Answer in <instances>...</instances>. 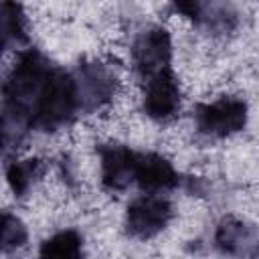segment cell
<instances>
[{"label": "cell", "mask_w": 259, "mask_h": 259, "mask_svg": "<svg viewBox=\"0 0 259 259\" xmlns=\"http://www.w3.org/2000/svg\"><path fill=\"white\" fill-rule=\"evenodd\" d=\"M81 109L77 79L59 67H51L36 93L28 123L38 130H57Z\"/></svg>", "instance_id": "6da1fadb"}, {"label": "cell", "mask_w": 259, "mask_h": 259, "mask_svg": "<svg viewBox=\"0 0 259 259\" xmlns=\"http://www.w3.org/2000/svg\"><path fill=\"white\" fill-rule=\"evenodd\" d=\"M194 119L200 134L210 138H227L245 127L247 103L237 97H221L212 103L198 105Z\"/></svg>", "instance_id": "7a4b0ae2"}, {"label": "cell", "mask_w": 259, "mask_h": 259, "mask_svg": "<svg viewBox=\"0 0 259 259\" xmlns=\"http://www.w3.org/2000/svg\"><path fill=\"white\" fill-rule=\"evenodd\" d=\"M172 219V204L158 192L144 194L127 206L125 227L132 237L150 239L158 235Z\"/></svg>", "instance_id": "3957f363"}, {"label": "cell", "mask_w": 259, "mask_h": 259, "mask_svg": "<svg viewBox=\"0 0 259 259\" xmlns=\"http://www.w3.org/2000/svg\"><path fill=\"white\" fill-rule=\"evenodd\" d=\"M170 55H172V45H170V36L164 28L154 26L144 30L132 49V61L136 71L148 79L164 69H168L170 65Z\"/></svg>", "instance_id": "277c9868"}, {"label": "cell", "mask_w": 259, "mask_h": 259, "mask_svg": "<svg viewBox=\"0 0 259 259\" xmlns=\"http://www.w3.org/2000/svg\"><path fill=\"white\" fill-rule=\"evenodd\" d=\"M180 109V87L174 73L168 69L146 79L144 89V111L158 121L174 117Z\"/></svg>", "instance_id": "5b68a950"}, {"label": "cell", "mask_w": 259, "mask_h": 259, "mask_svg": "<svg viewBox=\"0 0 259 259\" xmlns=\"http://www.w3.org/2000/svg\"><path fill=\"white\" fill-rule=\"evenodd\" d=\"M101 156V182L107 190H123L130 182L136 180V160L130 148L121 144H107L99 148Z\"/></svg>", "instance_id": "8992f818"}, {"label": "cell", "mask_w": 259, "mask_h": 259, "mask_svg": "<svg viewBox=\"0 0 259 259\" xmlns=\"http://www.w3.org/2000/svg\"><path fill=\"white\" fill-rule=\"evenodd\" d=\"M115 79L99 65H83L79 67V77H77V87H79V99H81V109H95L101 103H105L113 89H115Z\"/></svg>", "instance_id": "52a82bcc"}, {"label": "cell", "mask_w": 259, "mask_h": 259, "mask_svg": "<svg viewBox=\"0 0 259 259\" xmlns=\"http://www.w3.org/2000/svg\"><path fill=\"white\" fill-rule=\"evenodd\" d=\"M136 182L142 190L160 192L178 184V174L172 164L158 154H138L136 160Z\"/></svg>", "instance_id": "ba28073f"}, {"label": "cell", "mask_w": 259, "mask_h": 259, "mask_svg": "<svg viewBox=\"0 0 259 259\" xmlns=\"http://www.w3.org/2000/svg\"><path fill=\"white\" fill-rule=\"evenodd\" d=\"M26 16L22 6L14 0H4L2 4V40L4 47L10 49L12 45L18 47L26 42Z\"/></svg>", "instance_id": "9c48e42d"}, {"label": "cell", "mask_w": 259, "mask_h": 259, "mask_svg": "<svg viewBox=\"0 0 259 259\" xmlns=\"http://www.w3.org/2000/svg\"><path fill=\"white\" fill-rule=\"evenodd\" d=\"M81 249H83V239L77 231H61L42 243L40 255L69 259V257H79Z\"/></svg>", "instance_id": "30bf717a"}, {"label": "cell", "mask_w": 259, "mask_h": 259, "mask_svg": "<svg viewBox=\"0 0 259 259\" xmlns=\"http://www.w3.org/2000/svg\"><path fill=\"white\" fill-rule=\"evenodd\" d=\"M42 172V164L40 160H34V158H28V160H18V162H12L6 170V178H8V184L10 188L20 196L24 194L30 184L40 176Z\"/></svg>", "instance_id": "8fae6325"}, {"label": "cell", "mask_w": 259, "mask_h": 259, "mask_svg": "<svg viewBox=\"0 0 259 259\" xmlns=\"http://www.w3.org/2000/svg\"><path fill=\"white\" fill-rule=\"evenodd\" d=\"M172 2L176 12H180L182 16L194 22L210 20V14H214V0H172Z\"/></svg>", "instance_id": "7c38bea8"}, {"label": "cell", "mask_w": 259, "mask_h": 259, "mask_svg": "<svg viewBox=\"0 0 259 259\" xmlns=\"http://www.w3.org/2000/svg\"><path fill=\"white\" fill-rule=\"evenodd\" d=\"M26 243V229L24 225L12 217V214H4L2 217V249L10 251V249H18Z\"/></svg>", "instance_id": "4fadbf2b"}]
</instances>
